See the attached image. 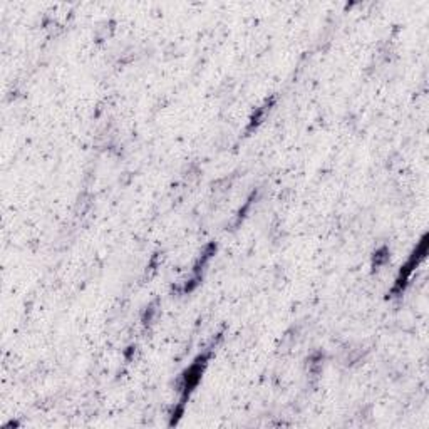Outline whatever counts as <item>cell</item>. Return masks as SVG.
Listing matches in <instances>:
<instances>
[{
  "label": "cell",
  "mask_w": 429,
  "mask_h": 429,
  "mask_svg": "<svg viewBox=\"0 0 429 429\" xmlns=\"http://www.w3.org/2000/svg\"><path fill=\"white\" fill-rule=\"evenodd\" d=\"M207 360H208V356H201V358L196 359L195 362H193L192 366L185 371L183 379H181V393H183V396H181V406L185 404L186 397L189 396V393L198 386L201 374H203L205 366H207Z\"/></svg>",
  "instance_id": "obj_1"
},
{
  "label": "cell",
  "mask_w": 429,
  "mask_h": 429,
  "mask_svg": "<svg viewBox=\"0 0 429 429\" xmlns=\"http://www.w3.org/2000/svg\"><path fill=\"white\" fill-rule=\"evenodd\" d=\"M426 250H428V242H426V237H424L419 246L415 250V253H413V257L409 258L408 264L402 267L399 277H397V280H396V286H394V292H399L406 287V283H408L409 277H411V273L416 268V265L419 264V260H423L424 255H426Z\"/></svg>",
  "instance_id": "obj_2"
}]
</instances>
